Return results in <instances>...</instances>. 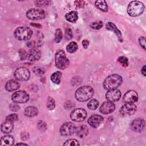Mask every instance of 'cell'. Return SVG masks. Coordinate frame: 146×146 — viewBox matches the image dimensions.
Masks as SVG:
<instances>
[{
	"label": "cell",
	"instance_id": "obj_1",
	"mask_svg": "<svg viewBox=\"0 0 146 146\" xmlns=\"http://www.w3.org/2000/svg\"><path fill=\"white\" fill-rule=\"evenodd\" d=\"M93 88L89 86H84L79 88L75 92L76 99L80 102H84L90 99L94 95Z\"/></svg>",
	"mask_w": 146,
	"mask_h": 146
},
{
	"label": "cell",
	"instance_id": "obj_2",
	"mask_svg": "<svg viewBox=\"0 0 146 146\" xmlns=\"http://www.w3.org/2000/svg\"><path fill=\"white\" fill-rule=\"evenodd\" d=\"M122 78L118 74H112L108 76L104 80L103 87L106 90L116 89L122 83Z\"/></svg>",
	"mask_w": 146,
	"mask_h": 146
},
{
	"label": "cell",
	"instance_id": "obj_3",
	"mask_svg": "<svg viewBox=\"0 0 146 146\" xmlns=\"http://www.w3.org/2000/svg\"><path fill=\"white\" fill-rule=\"evenodd\" d=\"M144 5L140 1H131L127 7V13L131 17H137L144 11Z\"/></svg>",
	"mask_w": 146,
	"mask_h": 146
},
{
	"label": "cell",
	"instance_id": "obj_4",
	"mask_svg": "<svg viewBox=\"0 0 146 146\" xmlns=\"http://www.w3.org/2000/svg\"><path fill=\"white\" fill-rule=\"evenodd\" d=\"M55 62L56 67L60 70L65 69L70 64V61L63 50H59L56 51L55 55Z\"/></svg>",
	"mask_w": 146,
	"mask_h": 146
},
{
	"label": "cell",
	"instance_id": "obj_5",
	"mask_svg": "<svg viewBox=\"0 0 146 146\" xmlns=\"http://www.w3.org/2000/svg\"><path fill=\"white\" fill-rule=\"evenodd\" d=\"M15 38L19 40H27L33 35L32 30L26 26H21L16 29L14 33Z\"/></svg>",
	"mask_w": 146,
	"mask_h": 146
},
{
	"label": "cell",
	"instance_id": "obj_6",
	"mask_svg": "<svg viewBox=\"0 0 146 146\" xmlns=\"http://www.w3.org/2000/svg\"><path fill=\"white\" fill-rule=\"evenodd\" d=\"M26 17L31 20H39L45 18L46 13L42 9H30L26 12Z\"/></svg>",
	"mask_w": 146,
	"mask_h": 146
},
{
	"label": "cell",
	"instance_id": "obj_7",
	"mask_svg": "<svg viewBox=\"0 0 146 146\" xmlns=\"http://www.w3.org/2000/svg\"><path fill=\"white\" fill-rule=\"evenodd\" d=\"M15 78L19 81H27L30 76V72L29 69L21 67L18 68L14 73Z\"/></svg>",
	"mask_w": 146,
	"mask_h": 146
},
{
	"label": "cell",
	"instance_id": "obj_8",
	"mask_svg": "<svg viewBox=\"0 0 146 146\" xmlns=\"http://www.w3.org/2000/svg\"><path fill=\"white\" fill-rule=\"evenodd\" d=\"M76 126L71 122H66L64 123L60 128V133L62 136L67 137L73 135L76 129Z\"/></svg>",
	"mask_w": 146,
	"mask_h": 146
},
{
	"label": "cell",
	"instance_id": "obj_9",
	"mask_svg": "<svg viewBox=\"0 0 146 146\" xmlns=\"http://www.w3.org/2000/svg\"><path fill=\"white\" fill-rule=\"evenodd\" d=\"M87 115V113L85 110L83 108H76L71 112L70 117L74 121L80 122L84 120Z\"/></svg>",
	"mask_w": 146,
	"mask_h": 146
},
{
	"label": "cell",
	"instance_id": "obj_10",
	"mask_svg": "<svg viewBox=\"0 0 146 146\" xmlns=\"http://www.w3.org/2000/svg\"><path fill=\"white\" fill-rule=\"evenodd\" d=\"M137 107L134 103H126L120 109V114L121 116L125 117L133 115L136 111Z\"/></svg>",
	"mask_w": 146,
	"mask_h": 146
},
{
	"label": "cell",
	"instance_id": "obj_11",
	"mask_svg": "<svg viewBox=\"0 0 146 146\" xmlns=\"http://www.w3.org/2000/svg\"><path fill=\"white\" fill-rule=\"evenodd\" d=\"M11 99L16 103H24L29 100V95L25 91H18L12 95Z\"/></svg>",
	"mask_w": 146,
	"mask_h": 146
},
{
	"label": "cell",
	"instance_id": "obj_12",
	"mask_svg": "<svg viewBox=\"0 0 146 146\" xmlns=\"http://www.w3.org/2000/svg\"><path fill=\"white\" fill-rule=\"evenodd\" d=\"M145 121L140 118L133 120L131 124V129L136 132H141L145 128Z\"/></svg>",
	"mask_w": 146,
	"mask_h": 146
},
{
	"label": "cell",
	"instance_id": "obj_13",
	"mask_svg": "<svg viewBox=\"0 0 146 146\" xmlns=\"http://www.w3.org/2000/svg\"><path fill=\"white\" fill-rule=\"evenodd\" d=\"M120 97L121 92L117 89L108 90L106 94V99L111 102H114L119 100Z\"/></svg>",
	"mask_w": 146,
	"mask_h": 146
},
{
	"label": "cell",
	"instance_id": "obj_14",
	"mask_svg": "<svg viewBox=\"0 0 146 146\" xmlns=\"http://www.w3.org/2000/svg\"><path fill=\"white\" fill-rule=\"evenodd\" d=\"M115 109V106L113 102L109 101L104 102L99 108V111L102 114H109L114 111Z\"/></svg>",
	"mask_w": 146,
	"mask_h": 146
},
{
	"label": "cell",
	"instance_id": "obj_15",
	"mask_svg": "<svg viewBox=\"0 0 146 146\" xmlns=\"http://www.w3.org/2000/svg\"><path fill=\"white\" fill-rule=\"evenodd\" d=\"M138 94L134 90L127 91L123 96V100L125 103H134L138 100Z\"/></svg>",
	"mask_w": 146,
	"mask_h": 146
},
{
	"label": "cell",
	"instance_id": "obj_16",
	"mask_svg": "<svg viewBox=\"0 0 146 146\" xmlns=\"http://www.w3.org/2000/svg\"><path fill=\"white\" fill-rule=\"evenodd\" d=\"M103 121V117L101 115H93L89 117L88 123L91 127L96 128L102 124Z\"/></svg>",
	"mask_w": 146,
	"mask_h": 146
},
{
	"label": "cell",
	"instance_id": "obj_17",
	"mask_svg": "<svg viewBox=\"0 0 146 146\" xmlns=\"http://www.w3.org/2000/svg\"><path fill=\"white\" fill-rule=\"evenodd\" d=\"M41 54L39 50L37 48H31L27 52V60L30 62H35L38 60L40 57Z\"/></svg>",
	"mask_w": 146,
	"mask_h": 146
},
{
	"label": "cell",
	"instance_id": "obj_18",
	"mask_svg": "<svg viewBox=\"0 0 146 146\" xmlns=\"http://www.w3.org/2000/svg\"><path fill=\"white\" fill-rule=\"evenodd\" d=\"M106 28L107 29L109 30H111V31H113L116 35H117V38H118V40L120 41V42H123V37H122V34H121V33L120 32V31L117 28V27L116 26V25L113 23L112 22H108L107 23L106 25Z\"/></svg>",
	"mask_w": 146,
	"mask_h": 146
},
{
	"label": "cell",
	"instance_id": "obj_19",
	"mask_svg": "<svg viewBox=\"0 0 146 146\" xmlns=\"http://www.w3.org/2000/svg\"><path fill=\"white\" fill-rule=\"evenodd\" d=\"M75 133L80 138H83L87 136L88 133V128L85 125H82L76 127Z\"/></svg>",
	"mask_w": 146,
	"mask_h": 146
},
{
	"label": "cell",
	"instance_id": "obj_20",
	"mask_svg": "<svg viewBox=\"0 0 146 146\" xmlns=\"http://www.w3.org/2000/svg\"><path fill=\"white\" fill-rule=\"evenodd\" d=\"M20 87L19 83L15 80H10L5 84V89L9 92L18 90Z\"/></svg>",
	"mask_w": 146,
	"mask_h": 146
},
{
	"label": "cell",
	"instance_id": "obj_21",
	"mask_svg": "<svg viewBox=\"0 0 146 146\" xmlns=\"http://www.w3.org/2000/svg\"><path fill=\"white\" fill-rule=\"evenodd\" d=\"M14 127L13 123L8 120H5L1 125V131L4 133H9L11 132Z\"/></svg>",
	"mask_w": 146,
	"mask_h": 146
},
{
	"label": "cell",
	"instance_id": "obj_22",
	"mask_svg": "<svg viewBox=\"0 0 146 146\" xmlns=\"http://www.w3.org/2000/svg\"><path fill=\"white\" fill-rule=\"evenodd\" d=\"M38 111L37 108L34 106H29L25 108L24 111V114L26 116L32 117L36 116L38 115Z\"/></svg>",
	"mask_w": 146,
	"mask_h": 146
},
{
	"label": "cell",
	"instance_id": "obj_23",
	"mask_svg": "<svg viewBox=\"0 0 146 146\" xmlns=\"http://www.w3.org/2000/svg\"><path fill=\"white\" fill-rule=\"evenodd\" d=\"M14 143V137L11 135H6L1 137V145H13Z\"/></svg>",
	"mask_w": 146,
	"mask_h": 146
},
{
	"label": "cell",
	"instance_id": "obj_24",
	"mask_svg": "<svg viewBox=\"0 0 146 146\" xmlns=\"http://www.w3.org/2000/svg\"><path fill=\"white\" fill-rule=\"evenodd\" d=\"M66 19L71 22L75 23L78 19V14L76 11H71L66 14L65 15Z\"/></svg>",
	"mask_w": 146,
	"mask_h": 146
},
{
	"label": "cell",
	"instance_id": "obj_25",
	"mask_svg": "<svg viewBox=\"0 0 146 146\" xmlns=\"http://www.w3.org/2000/svg\"><path fill=\"white\" fill-rule=\"evenodd\" d=\"M95 5L96 8H98V9H99L100 10L103 12L108 11V7L107 2L105 1H102V0L96 1L95 2Z\"/></svg>",
	"mask_w": 146,
	"mask_h": 146
},
{
	"label": "cell",
	"instance_id": "obj_26",
	"mask_svg": "<svg viewBox=\"0 0 146 146\" xmlns=\"http://www.w3.org/2000/svg\"><path fill=\"white\" fill-rule=\"evenodd\" d=\"M62 79V72L60 71H56L54 72L51 76V81L56 84H59L60 83Z\"/></svg>",
	"mask_w": 146,
	"mask_h": 146
},
{
	"label": "cell",
	"instance_id": "obj_27",
	"mask_svg": "<svg viewBox=\"0 0 146 146\" xmlns=\"http://www.w3.org/2000/svg\"><path fill=\"white\" fill-rule=\"evenodd\" d=\"M78 48V44L75 42H70L66 47L67 51L70 53L75 52Z\"/></svg>",
	"mask_w": 146,
	"mask_h": 146
},
{
	"label": "cell",
	"instance_id": "obj_28",
	"mask_svg": "<svg viewBox=\"0 0 146 146\" xmlns=\"http://www.w3.org/2000/svg\"><path fill=\"white\" fill-rule=\"evenodd\" d=\"M99 104V103L98 100L95 99H92L91 100H90L89 102L88 103L87 107L89 109L91 110H95L98 107Z\"/></svg>",
	"mask_w": 146,
	"mask_h": 146
},
{
	"label": "cell",
	"instance_id": "obj_29",
	"mask_svg": "<svg viewBox=\"0 0 146 146\" xmlns=\"http://www.w3.org/2000/svg\"><path fill=\"white\" fill-rule=\"evenodd\" d=\"M54 40L56 43H59L62 38V31L60 29H57L54 34Z\"/></svg>",
	"mask_w": 146,
	"mask_h": 146
},
{
	"label": "cell",
	"instance_id": "obj_30",
	"mask_svg": "<svg viewBox=\"0 0 146 146\" xmlns=\"http://www.w3.org/2000/svg\"><path fill=\"white\" fill-rule=\"evenodd\" d=\"M47 107L49 110H53L55 107V102L51 97H48L47 102Z\"/></svg>",
	"mask_w": 146,
	"mask_h": 146
},
{
	"label": "cell",
	"instance_id": "obj_31",
	"mask_svg": "<svg viewBox=\"0 0 146 146\" xmlns=\"http://www.w3.org/2000/svg\"><path fill=\"white\" fill-rule=\"evenodd\" d=\"M103 23L102 21H96L91 23L90 25L91 28L95 30H98L101 29L103 27Z\"/></svg>",
	"mask_w": 146,
	"mask_h": 146
},
{
	"label": "cell",
	"instance_id": "obj_32",
	"mask_svg": "<svg viewBox=\"0 0 146 146\" xmlns=\"http://www.w3.org/2000/svg\"><path fill=\"white\" fill-rule=\"evenodd\" d=\"M79 143L76 139H71L67 140L64 144L63 145H79Z\"/></svg>",
	"mask_w": 146,
	"mask_h": 146
},
{
	"label": "cell",
	"instance_id": "obj_33",
	"mask_svg": "<svg viewBox=\"0 0 146 146\" xmlns=\"http://www.w3.org/2000/svg\"><path fill=\"white\" fill-rule=\"evenodd\" d=\"M33 72L37 75L41 76L44 74V70L40 67H35L33 68Z\"/></svg>",
	"mask_w": 146,
	"mask_h": 146
},
{
	"label": "cell",
	"instance_id": "obj_34",
	"mask_svg": "<svg viewBox=\"0 0 146 146\" xmlns=\"http://www.w3.org/2000/svg\"><path fill=\"white\" fill-rule=\"evenodd\" d=\"M118 61L124 67H127L128 65V58H126L125 56H120L118 58Z\"/></svg>",
	"mask_w": 146,
	"mask_h": 146
},
{
	"label": "cell",
	"instance_id": "obj_35",
	"mask_svg": "<svg viewBox=\"0 0 146 146\" xmlns=\"http://www.w3.org/2000/svg\"><path fill=\"white\" fill-rule=\"evenodd\" d=\"M35 4L37 6H43L49 5L51 3V1H35L34 2Z\"/></svg>",
	"mask_w": 146,
	"mask_h": 146
},
{
	"label": "cell",
	"instance_id": "obj_36",
	"mask_svg": "<svg viewBox=\"0 0 146 146\" xmlns=\"http://www.w3.org/2000/svg\"><path fill=\"white\" fill-rule=\"evenodd\" d=\"M18 116L17 114L12 113V114H10V115H8L6 117V120H8V121H11L13 123V122L17 121L18 120Z\"/></svg>",
	"mask_w": 146,
	"mask_h": 146
},
{
	"label": "cell",
	"instance_id": "obj_37",
	"mask_svg": "<svg viewBox=\"0 0 146 146\" xmlns=\"http://www.w3.org/2000/svg\"><path fill=\"white\" fill-rule=\"evenodd\" d=\"M72 30L70 29H67L65 31V39L67 40H70L72 38Z\"/></svg>",
	"mask_w": 146,
	"mask_h": 146
},
{
	"label": "cell",
	"instance_id": "obj_38",
	"mask_svg": "<svg viewBox=\"0 0 146 146\" xmlns=\"http://www.w3.org/2000/svg\"><path fill=\"white\" fill-rule=\"evenodd\" d=\"M19 54L20 58L22 60L27 59V52L26 51H25L24 50H20L19 51Z\"/></svg>",
	"mask_w": 146,
	"mask_h": 146
},
{
	"label": "cell",
	"instance_id": "obj_39",
	"mask_svg": "<svg viewBox=\"0 0 146 146\" xmlns=\"http://www.w3.org/2000/svg\"><path fill=\"white\" fill-rule=\"evenodd\" d=\"M38 127L40 131H44L47 128V125L43 121H39L38 123Z\"/></svg>",
	"mask_w": 146,
	"mask_h": 146
},
{
	"label": "cell",
	"instance_id": "obj_40",
	"mask_svg": "<svg viewBox=\"0 0 146 146\" xmlns=\"http://www.w3.org/2000/svg\"><path fill=\"white\" fill-rule=\"evenodd\" d=\"M139 43L141 47H142L144 50H145V38L144 36L140 37L139 38Z\"/></svg>",
	"mask_w": 146,
	"mask_h": 146
},
{
	"label": "cell",
	"instance_id": "obj_41",
	"mask_svg": "<svg viewBox=\"0 0 146 146\" xmlns=\"http://www.w3.org/2000/svg\"><path fill=\"white\" fill-rule=\"evenodd\" d=\"M9 108L12 111H17L20 109V107L16 104H11Z\"/></svg>",
	"mask_w": 146,
	"mask_h": 146
},
{
	"label": "cell",
	"instance_id": "obj_42",
	"mask_svg": "<svg viewBox=\"0 0 146 146\" xmlns=\"http://www.w3.org/2000/svg\"><path fill=\"white\" fill-rule=\"evenodd\" d=\"M75 3L76 6L80 8H83L86 5L85 2L82 1H75Z\"/></svg>",
	"mask_w": 146,
	"mask_h": 146
},
{
	"label": "cell",
	"instance_id": "obj_43",
	"mask_svg": "<svg viewBox=\"0 0 146 146\" xmlns=\"http://www.w3.org/2000/svg\"><path fill=\"white\" fill-rule=\"evenodd\" d=\"M82 44L83 47L85 49H86V48H87V47H88V45H89V41H88V40H87V39H84V40L82 41Z\"/></svg>",
	"mask_w": 146,
	"mask_h": 146
},
{
	"label": "cell",
	"instance_id": "obj_44",
	"mask_svg": "<svg viewBox=\"0 0 146 146\" xmlns=\"http://www.w3.org/2000/svg\"><path fill=\"white\" fill-rule=\"evenodd\" d=\"M30 25L34 27H38V28H40L42 27V26L40 24L38 23H30Z\"/></svg>",
	"mask_w": 146,
	"mask_h": 146
},
{
	"label": "cell",
	"instance_id": "obj_45",
	"mask_svg": "<svg viewBox=\"0 0 146 146\" xmlns=\"http://www.w3.org/2000/svg\"><path fill=\"white\" fill-rule=\"evenodd\" d=\"M145 68H146V66H145V65H144L143 67H142V68H141V73L143 74V75L145 76Z\"/></svg>",
	"mask_w": 146,
	"mask_h": 146
},
{
	"label": "cell",
	"instance_id": "obj_46",
	"mask_svg": "<svg viewBox=\"0 0 146 146\" xmlns=\"http://www.w3.org/2000/svg\"><path fill=\"white\" fill-rule=\"evenodd\" d=\"M22 134L23 135V137H21V139H24V138H25V137H26V139H27L29 138V135H28V133L23 132V133H22Z\"/></svg>",
	"mask_w": 146,
	"mask_h": 146
},
{
	"label": "cell",
	"instance_id": "obj_47",
	"mask_svg": "<svg viewBox=\"0 0 146 146\" xmlns=\"http://www.w3.org/2000/svg\"><path fill=\"white\" fill-rule=\"evenodd\" d=\"M15 145H27V144H25V143H17V144H16Z\"/></svg>",
	"mask_w": 146,
	"mask_h": 146
}]
</instances>
